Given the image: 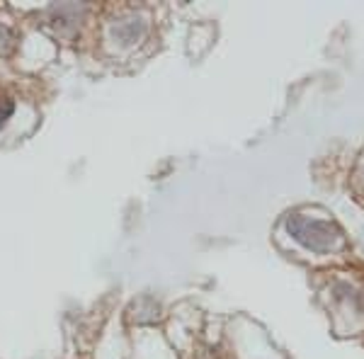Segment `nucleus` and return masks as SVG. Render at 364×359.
Segmentation results:
<instances>
[{
    "instance_id": "nucleus-1",
    "label": "nucleus",
    "mask_w": 364,
    "mask_h": 359,
    "mask_svg": "<svg viewBox=\"0 0 364 359\" xmlns=\"http://www.w3.org/2000/svg\"><path fill=\"white\" fill-rule=\"evenodd\" d=\"M284 231L304 245L309 252L316 255H331L345 245V233L336 221L331 219H316L306 214H289L284 221Z\"/></svg>"
},
{
    "instance_id": "nucleus-4",
    "label": "nucleus",
    "mask_w": 364,
    "mask_h": 359,
    "mask_svg": "<svg viewBox=\"0 0 364 359\" xmlns=\"http://www.w3.org/2000/svg\"><path fill=\"white\" fill-rule=\"evenodd\" d=\"M10 42H13V37H10L8 27L0 25V51H8L10 49Z\"/></svg>"
},
{
    "instance_id": "nucleus-3",
    "label": "nucleus",
    "mask_w": 364,
    "mask_h": 359,
    "mask_svg": "<svg viewBox=\"0 0 364 359\" xmlns=\"http://www.w3.org/2000/svg\"><path fill=\"white\" fill-rule=\"evenodd\" d=\"M13 112H15V102H13V100L0 97V127H5V122L13 117Z\"/></svg>"
},
{
    "instance_id": "nucleus-2",
    "label": "nucleus",
    "mask_w": 364,
    "mask_h": 359,
    "mask_svg": "<svg viewBox=\"0 0 364 359\" xmlns=\"http://www.w3.org/2000/svg\"><path fill=\"white\" fill-rule=\"evenodd\" d=\"M112 34L119 39L122 44H134L146 34V22L141 20V17H127V20L117 22Z\"/></svg>"
}]
</instances>
